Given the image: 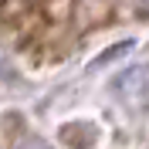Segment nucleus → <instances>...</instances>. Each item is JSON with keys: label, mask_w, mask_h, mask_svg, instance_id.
Segmentation results:
<instances>
[{"label": "nucleus", "mask_w": 149, "mask_h": 149, "mask_svg": "<svg viewBox=\"0 0 149 149\" xmlns=\"http://www.w3.org/2000/svg\"><path fill=\"white\" fill-rule=\"evenodd\" d=\"M7 7H17V14H3L20 37L37 44H58V37H65L71 27L74 0H7Z\"/></svg>", "instance_id": "f257e3e1"}, {"label": "nucleus", "mask_w": 149, "mask_h": 149, "mask_svg": "<svg viewBox=\"0 0 149 149\" xmlns=\"http://www.w3.org/2000/svg\"><path fill=\"white\" fill-rule=\"evenodd\" d=\"M115 95L125 105H146L149 102V65H136L115 78Z\"/></svg>", "instance_id": "f03ea898"}, {"label": "nucleus", "mask_w": 149, "mask_h": 149, "mask_svg": "<svg viewBox=\"0 0 149 149\" xmlns=\"http://www.w3.org/2000/svg\"><path fill=\"white\" fill-rule=\"evenodd\" d=\"M0 71H3V54H0Z\"/></svg>", "instance_id": "7ed1b4c3"}, {"label": "nucleus", "mask_w": 149, "mask_h": 149, "mask_svg": "<svg viewBox=\"0 0 149 149\" xmlns=\"http://www.w3.org/2000/svg\"><path fill=\"white\" fill-rule=\"evenodd\" d=\"M146 14H149V0H146Z\"/></svg>", "instance_id": "20e7f679"}]
</instances>
